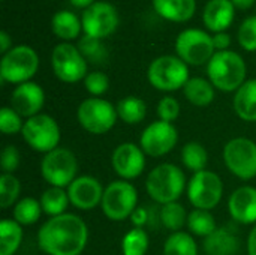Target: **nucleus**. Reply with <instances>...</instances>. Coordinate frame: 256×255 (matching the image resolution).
Segmentation results:
<instances>
[{
    "mask_svg": "<svg viewBox=\"0 0 256 255\" xmlns=\"http://www.w3.org/2000/svg\"><path fill=\"white\" fill-rule=\"evenodd\" d=\"M224 195L222 179L208 170L195 173L188 183V198L195 209L212 210L214 209Z\"/></svg>",
    "mask_w": 256,
    "mask_h": 255,
    "instance_id": "obj_13",
    "label": "nucleus"
},
{
    "mask_svg": "<svg viewBox=\"0 0 256 255\" xmlns=\"http://www.w3.org/2000/svg\"><path fill=\"white\" fill-rule=\"evenodd\" d=\"M22 242V225L15 219L0 222V255H14Z\"/></svg>",
    "mask_w": 256,
    "mask_h": 255,
    "instance_id": "obj_26",
    "label": "nucleus"
},
{
    "mask_svg": "<svg viewBox=\"0 0 256 255\" xmlns=\"http://www.w3.org/2000/svg\"><path fill=\"white\" fill-rule=\"evenodd\" d=\"M14 47H12V39H10V36L8 35V32H4V30H2L0 32V51H2V54L4 56L9 50H12Z\"/></svg>",
    "mask_w": 256,
    "mask_h": 255,
    "instance_id": "obj_44",
    "label": "nucleus"
},
{
    "mask_svg": "<svg viewBox=\"0 0 256 255\" xmlns=\"http://www.w3.org/2000/svg\"><path fill=\"white\" fill-rule=\"evenodd\" d=\"M24 141L39 153H48L58 147L60 128L48 114H38L24 122L21 132Z\"/></svg>",
    "mask_w": 256,
    "mask_h": 255,
    "instance_id": "obj_11",
    "label": "nucleus"
},
{
    "mask_svg": "<svg viewBox=\"0 0 256 255\" xmlns=\"http://www.w3.org/2000/svg\"><path fill=\"white\" fill-rule=\"evenodd\" d=\"M76 119L84 131L94 135H102L112 129L118 114L117 108L111 102L102 98H87L80 104Z\"/></svg>",
    "mask_w": 256,
    "mask_h": 255,
    "instance_id": "obj_7",
    "label": "nucleus"
},
{
    "mask_svg": "<svg viewBox=\"0 0 256 255\" xmlns=\"http://www.w3.org/2000/svg\"><path fill=\"white\" fill-rule=\"evenodd\" d=\"M20 152L15 146L8 144L3 152H2V158H0V164H2V170L6 174H14V171L20 167Z\"/></svg>",
    "mask_w": 256,
    "mask_h": 255,
    "instance_id": "obj_41",
    "label": "nucleus"
},
{
    "mask_svg": "<svg viewBox=\"0 0 256 255\" xmlns=\"http://www.w3.org/2000/svg\"><path fill=\"white\" fill-rule=\"evenodd\" d=\"M213 44H214V48L218 51H226L231 45V36L225 32H220V33H214L213 36Z\"/></svg>",
    "mask_w": 256,
    "mask_h": 255,
    "instance_id": "obj_42",
    "label": "nucleus"
},
{
    "mask_svg": "<svg viewBox=\"0 0 256 255\" xmlns=\"http://www.w3.org/2000/svg\"><path fill=\"white\" fill-rule=\"evenodd\" d=\"M96 0H69L70 5H74L75 8H82V9H87L90 8Z\"/></svg>",
    "mask_w": 256,
    "mask_h": 255,
    "instance_id": "obj_47",
    "label": "nucleus"
},
{
    "mask_svg": "<svg viewBox=\"0 0 256 255\" xmlns=\"http://www.w3.org/2000/svg\"><path fill=\"white\" fill-rule=\"evenodd\" d=\"M138 192L136 188L128 180L111 182L102 197V212L111 221H124L130 218L134 210L138 207Z\"/></svg>",
    "mask_w": 256,
    "mask_h": 255,
    "instance_id": "obj_6",
    "label": "nucleus"
},
{
    "mask_svg": "<svg viewBox=\"0 0 256 255\" xmlns=\"http://www.w3.org/2000/svg\"><path fill=\"white\" fill-rule=\"evenodd\" d=\"M44 104H45V92L39 84L33 81L18 84L10 95V107L21 117L26 119L40 114L39 111L42 110Z\"/></svg>",
    "mask_w": 256,
    "mask_h": 255,
    "instance_id": "obj_18",
    "label": "nucleus"
},
{
    "mask_svg": "<svg viewBox=\"0 0 256 255\" xmlns=\"http://www.w3.org/2000/svg\"><path fill=\"white\" fill-rule=\"evenodd\" d=\"M186 188L184 173L174 164H160L154 167L146 180V189L150 198L162 206L177 201Z\"/></svg>",
    "mask_w": 256,
    "mask_h": 255,
    "instance_id": "obj_3",
    "label": "nucleus"
},
{
    "mask_svg": "<svg viewBox=\"0 0 256 255\" xmlns=\"http://www.w3.org/2000/svg\"><path fill=\"white\" fill-rule=\"evenodd\" d=\"M158 116L159 120L172 123L180 116V104L172 96H164L158 104Z\"/></svg>",
    "mask_w": 256,
    "mask_h": 255,
    "instance_id": "obj_40",
    "label": "nucleus"
},
{
    "mask_svg": "<svg viewBox=\"0 0 256 255\" xmlns=\"http://www.w3.org/2000/svg\"><path fill=\"white\" fill-rule=\"evenodd\" d=\"M234 17L236 6L231 0H208L202 12L206 27L214 33L225 32L232 24Z\"/></svg>",
    "mask_w": 256,
    "mask_h": 255,
    "instance_id": "obj_20",
    "label": "nucleus"
},
{
    "mask_svg": "<svg viewBox=\"0 0 256 255\" xmlns=\"http://www.w3.org/2000/svg\"><path fill=\"white\" fill-rule=\"evenodd\" d=\"M42 212L40 201L32 197H24L14 206V219L20 225H32L39 221Z\"/></svg>",
    "mask_w": 256,
    "mask_h": 255,
    "instance_id": "obj_32",
    "label": "nucleus"
},
{
    "mask_svg": "<svg viewBox=\"0 0 256 255\" xmlns=\"http://www.w3.org/2000/svg\"><path fill=\"white\" fill-rule=\"evenodd\" d=\"M184 98L195 107H207L214 101V86L210 80L194 77L183 87Z\"/></svg>",
    "mask_w": 256,
    "mask_h": 255,
    "instance_id": "obj_25",
    "label": "nucleus"
},
{
    "mask_svg": "<svg viewBox=\"0 0 256 255\" xmlns=\"http://www.w3.org/2000/svg\"><path fill=\"white\" fill-rule=\"evenodd\" d=\"M81 21L82 30L87 36L105 39L117 30L120 24V15L112 3L94 2L90 8L84 9Z\"/></svg>",
    "mask_w": 256,
    "mask_h": 255,
    "instance_id": "obj_14",
    "label": "nucleus"
},
{
    "mask_svg": "<svg viewBox=\"0 0 256 255\" xmlns=\"http://www.w3.org/2000/svg\"><path fill=\"white\" fill-rule=\"evenodd\" d=\"M22 128H24L22 117L12 107H3L0 110V129L4 135H14L22 132Z\"/></svg>",
    "mask_w": 256,
    "mask_h": 255,
    "instance_id": "obj_37",
    "label": "nucleus"
},
{
    "mask_svg": "<svg viewBox=\"0 0 256 255\" xmlns=\"http://www.w3.org/2000/svg\"><path fill=\"white\" fill-rule=\"evenodd\" d=\"M147 78L160 92H176L189 81V68L178 56H160L150 63Z\"/></svg>",
    "mask_w": 256,
    "mask_h": 255,
    "instance_id": "obj_4",
    "label": "nucleus"
},
{
    "mask_svg": "<svg viewBox=\"0 0 256 255\" xmlns=\"http://www.w3.org/2000/svg\"><path fill=\"white\" fill-rule=\"evenodd\" d=\"M238 249V240L232 231L226 228H216L204 240V251L207 255H234Z\"/></svg>",
    "mask_w": 256,
    "mask_h": 255,
    "instance_id": "obj_24",
    "label": "nucleus"
},
{
    "mask_svg": "<svg viewBox=\"0 0 256 255\" xmlns=\"http://www.w3.org/2000/svg\"><path fill=\"white\" fill-rule=\"evenodd\" d=\"M104 188L93 176H80L68 186L69 201L80 210H92L102 203Z\"/></svg>",
    "mask_w": 256,
    "mask_h": 255,
    "instance_id": "obj_17",
    "label": "nucleus"
},
{
    "mask_svg": "<svg viewBox=\"0 0 256 255\" xmlns=\"http://www.w3.org/2000/svg\"><path fill=\"white\" fill-rule=\"evenodd\" d=\"M164 255H198V246L189 233L176 231L165 240Z\"/></svg>",
    "mask_w": 256,
    "mask_h": 255,
    "instance_id": "obj_30",
    "label": "nucleus"
},
{
    "mask_svg": "<svg viewBox=\"0 0 256 255\" xmlns=\"http://www.w3.org/2000/svg\"><path fill=\"white\" fill-rule=\"evenodd\" d=\"M248 255H256V225L250 230L248 237Z\"/></svg>",
    "mask_w": 256,
    "mask_h": 255,
    "instance_id": "obj_45",
    "label": "nucleus"
},
{
    "mask_svg": "<svg viewBox=\"0 0 256 255\" xmlns=\"http://www.w3.org/2000/svg\"><path fill=\"white\" fill-rule=\"evenodd\" d=\"M76 158L64 147H57L45 153L40 162V174L44 180L56 188H68L76 179Z\"/></svg>",
    "mask_w": 256,
    "mask_h": 255,
    "instance_id": "obj_8",
    "label": "nucleus"
},
{
    "mask_svg": "<svg viewBox=\"0 0 256 255\" xmlns=\"http://www.w3.org/2000/svg\"><path fill=\"white\" fill-rule=\"evenodd\" d=\"M234 111L244 122H256V78L248 80L234 95Z\"/></svg>",
    "mask_w": 256,
    "mask_h": 255,
    "instance_id": "obj_22",
    "label": "nucleus"
},
{
    "mask_svg": "<svg viewBox=\"0 0 256 255\" xmlns=\"http://www.w3.org/2000/svg\"><path fill=\"white\" fill-rule=\"evenodd\" d=\"M84 86H86V90L93 98H99L104 93H106V90L110 89V78L106 74L100 71H93L87 74V77L84 78Z\"/></svg>",
    "mask_w": 256,
    "mask_h": 255,
    "instance_id": "obj_39",
    "label": "nucleus"
},
{
    "mask_svg": "<svg viewBox=\"0 0 256 255\" xmlns=\"http://www.w3.org/2000/svg\"><path fill=\"white\" fill-rule=\"evenodd\" d=\"M246 62L231 50L216 51L207 63L208 80L220 92H237L246 83Z\"/></svg>",
    "mask_w": 256,
    "mask_h": 255,
    "instance_id": "obj_2",
    "label": "nucleus"
},
{
    "mask_svg": "<svg viewBox=\"0 0 256 255\" xmlns=\"http://www.w3.org/2000/svg\"><path fill=\"white\" fill-rule=\"evenodd\" d=\"M147 219H148V213L144 207H136L134 210V213L130 215V221L136 228H142V225L147 222Z\"/></svg>",
    "mask_w": 256,
    "mask_h": 255,
    "instance_id": "obj_43",
    "label": "nucleus"
},
{
    "mask_svg": "<svg viewBox=\"0 0 256 255\" xmlns=\"http://www.w3.org/2000/svg\"><path fill=\"white\" fill-rule=\"evenodd\" d=\"M39 69V56L28 45H16L9 50L0 62L3 83L22 84L30 81Z\"/></svg>",
    "mask_w": 256,
    "mask_h": 255,
    "instance_id": "obj_5",
    "label": "nucleus"
},
{
    "mask_svg": "<svg viewBox=\"0 0 256 255\" xmlns=\"http://www.w3.org/2000/svg\"><path fill=\"white\" fill-rule=\"evenodd\" d=\"M237 38H238V42L243 50L256 51V15L248 17L240 24Z\"/></svg>",
    "mask_w": 256,
    "mask_h": 255,
    "instance_id": "obj_38",
    "label": "nucleus"
},
{
    "mask_svg": "<svg viewBox=\"0 0 256 255\" xmlns=\"http://www.w3.org/2000/svg\"><path fill=\"white\" fill-rule=\"evenodd\" d=\"M146 153L134 143L117 146L111 156V164L116 174L122 180H134L140 177L146 168Z\"/></svg>",
    "mask_w": 256,
    "mask_h": 255,
    "instance_id": "obj_16",
    "label": "nucleus"
},
{
    "mask_svg": "<svg viewBox=\"0 0 256 255\" xmlns=\"http://www.w3.org/2000/svg\"><path fill=\"white\" fill-rule=\"evenodd\" d=\"M51 29H52V33L58 39L69 42L80 36V33L82 30V21L72 11L63 9V11H57L52 15Z\"/></svg>",
    "mask_w": 256,
    "mask_h": 255,
    "instance_id": "obj_23",
    "label": "nucleus"
},
{
    "mask_svg": "<svg viewBox=\"0 0 256 255\" xmlns=\"http://www.w3.org/2000/svg\"><path fill=\"white\" fill-rule=\"evenodd\" d=\"M118 117L128 125H136L144 120L147 114L146 102L138 96H124L116 105Z\"/></svg>",
    "mask_w": 256,
    "mask_h": 255,
    "instance_id": "obj_27",
    "label": "nucleus"
},
{
    "mask_svg": "<svg viewBox=\"0 0 256 255\" xmlns=\"http://www.w3.org/2000/svg\"><path fill=\"white\" fill-rule=\"evenodd\" d=\"M148 249V234L144 228H132L122 240L123 255H146Z\"/></svg>",
    "mask_w": 256,
    "mask_h": 255,
    "instance_id": "obj_34",
    "label": "nucleus"
},
{
    "mask_svg": "<svg viewBox=\"0 0 256 255\" xmlns=\"http://www.w3.org/2000/svg\"><path fill=\"white\" fill-rule=\"evenodd\" d=\"M231 2L236 6V9H242V11H246L255 5V0H231Z\"/></svg>",
    "mask_w": 256,
    "mask_h": 255,
    "instance_id": "obj_46",
    "label": "nucleus"
},
{
    "mask_svg": "<svg viewBox=\"0 0 256 255\" xmlns=\"http://www.w3.org/2000/svg\"><path fill=\"white\" fill-rule=\"evenodd\" d=\"M51 65L54 75L68 84L78 83L87 77V60L78 47L63 42L54 47L51 54Z\"/></svg>",
    "mask_w": 256,
    "mask_h": 255,
    "instance_id": "obj_12",
    "label": "nucleus"
},
{
    "mask_svg": "<svg viewBox=\"0 0 256 255\" xmlns=\"http://www.w3.org/2000/svg\"><path fill=\"white\" fill-rule=\"evenodd\" d=\"M159 17L171 23H186L196 11V0H152Z\"/></svg>",
    "mask_w": 256,
    "mask_h": 255,
    "instance_id": "obj_21",
    "label": "nucleus"
},
{
    "mask_svg": "<svg viewBox=\"0 0 256 255\" xmlns=\"http://www.w3.org/2000/svg\"><path fill=\"white\" fill-rule=\"evenodd\" d=\"M21 183L14 174L3 173L0 176V207L9 209L10 206L16 204V200L20 197Z\"/></svg>",
    "mask_w": 256,
    "mask_h": 255,
    "instance_id": "obj_35",
    "label": "nucleus"
},
{
    "mask_svg": "<svg viewBox=\"0 0 256 255\" xmlns=\"http://www.w3.org/2000/svg\"><path fill=\"white\" fill-rule=\"evenodd\" d=\"M228 210L231 218L237 222L249 225L256 222V188L240 186L237 188L228 201Z\"/></svg>",
    "mask_w": 256,
    "mask_h": 255,
    "instance_id": "obj_19",
    "label": "nucleus"
},
{
    "mask_svg": "<svg viewBox=\"0 0 256 255\" xmlns=\"http://www.w3.org/2000/svg\"><path fill=\"white\" fill-rule=\"evenodd\" d=\"M178 141V132L172 123L153 122L150 123L140 137V147L148 156L159 158L170 153Z\"/></svg>",
    "mask_w": 256,
    "mask_h": 255,
    "instance_id": "obj_15",
    "label": "nucleus"
},
{
    "mask_svg": "<svg viewBox=\"0 0 256 255\" xmlns=\"http://www.w3.org/2000/svg\"><path fill=\"white\" fill-rule=\"evenodd\" d=\"M182 161H183V165L195 174V173L206 170L207 162H208V155L201 143L189 141L182 149Z\"/></svg>",
    "mask_w": 256,
    "mask_h": 255,
    "instance_id": "obj_29",
    "label": "nucleus"
},
{
    "mask_svg": "<svg viewBox=\"0 0 256 255\" xmlns=\"http://www.w3.org/2000/svg\"><path fill=\"white\" fill-rule=\"evenodd\" d=\"M39 201H40L44 213L50 215L51 218L66 213V209L70 204L68 191H64L63 188H56V186H51L46 191H44Z\"/></svg>",
    "mask_w": 256,
    "mask_h": 255,
    "instance_id": "obj_28",
    "label": "nucleus"
},
{
    "mask_svg": "<svg viewBox=\"0 0 256 255\" xmlns=\"http://www.w3.org/2000/svg\"><path fill=\"white\" fill-rule=\"evenodd\" d=\"M188 215L189 213H186L184 207L177 201L168 203L160 209V221L164 227L174 233L180 231V228H183L188 224Z\"/></svg>",
    "mask_w": 256,
    "mask_h": 255,
    "instance_id": "obj_33",
    "label": "nucleus"
},
{
    "mask_svg": "<svg viewBox=\"0 0 256 255\" xmlns=\"http://www.w3.org/2000/svg\"><path fill=\"white\" fill-rule=\"evenodd\" d=\"M213 36L201 29H186L176 39V53L186 63L201 66L214 56Z\"/></svg>",
    "mask_w": 256,
    "mask_h": 255,
    "instance_id": "obj_9",
    "label": "nucleus"
},
{
    "mask_svg": "<svg viewBox=\"0 0 256 255\" xmlns=\"http://www.w3.org/2000/svg\"><path fill=\"white\" fill-rule=\"evenodd\" d=\"M87 240V224L74 213L50 218L38 233V245L46 255H81Z\"/></svg>",
    "mask_w": 256,
    "mask_h": 255,
    "instance_id": "obj_1",
    "label": "nucleus"
},
{
    "mask_svg": "<svg viewBox=\"0 0 256 255\" xmlns=\"http://www.w3.org/2000/svg\"><path fill=\"white\" fill-rule=\"evenodd\" d=\"M186 225L192 234L200 236V237H208L218 228L214 216L210 213V210H202V209H194L188 215Z\"/></svg>",
    "mask_w": 256,
    "mask_h": 255,
    "instance_id": "obj_31",
    "label": "nucleus"
},
{
    "mask_svg": "<svg viewBox=\"0 0 256 255\" xmlns=\"http://www.w3.org/2000/svg\"><path fill=\"white\" fill-rule=\"evenodd\" d=\"M224 162L238 179L250 180L256 177V143L240 137L232 138L224 147Z\"/></svg>",
    "mask_w": 256,
    "mask_h": 255,
    "instance_id": "obj_10",
    "label": "nucleus"
},
{
    "mask_svg": "<svg viewBox=\"0 0 256 255\" xmlns=\"http://www.w3.org/2000/svg\"><path fill=\"white\" fill-rule=\"evenodd\" d=\"M78 50L81 51L84 59L92 63H102L108 57V51L102 44V39H96L87 35H84V38L80 39Z\"/></svg>",
    "mask_w": 256,
    "mask_h": 255,
    "instance_id": "obj_36",
    "label": "nucleus"
}]
</instances>
